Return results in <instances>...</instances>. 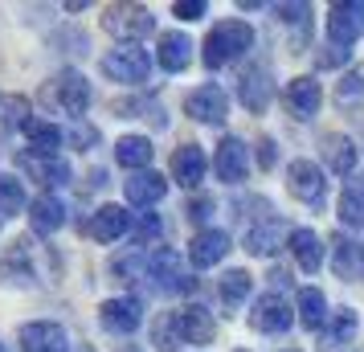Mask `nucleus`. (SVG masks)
Masks as SVG:
<instances>
[{"mask_svg":"<svg viewBox=\"0 0 364 352\" xmlns=\"http://www.w3.org/2000/svg\"><path fill=\"white\" fill-rule=\"evenodd\" d=\"M250 46H254V29L246 21H221V25L209 29L205 46H200V58H205L209 70H221V66H230L233 58H242Z\"/></svg>","mask_w":364,"mask_h":352,"instance_id":"obj_1","label":"nucleus"},{"mask_svg":"<svg viewBox=\"0 0 364 352\" xmlns=\"http://www.w3.org/2000/svg\"><path fill=\"white\" fill-rule=\"evenodd\" d=\"M151 13L144 9V4H107L102 9V29L111 37H119L123 46H135L139 37L151 33Z\"/></svg>","mask_w":364,"mask_h":352,"instance_id":"obj_2","label":"nucleus"},{"mask_svg":"<svg viewBox=\"0 0 364 352\" xmlns=\"http://www.w3.org/2000/svg\"><path fill=\"white\" fill-rule=\"evenodd\" d=\"M102 74H107L111 82L139 86V82H148L151 58H148V50H139V46H119V50H111L102 58Z\"/></svg>","mask_w":364,"mask_h":352,"instance_id":"obj_3","label":"nucleus"},{"mask_svg":"<svg viewBox=\"0 0 364 352\" xmlns=\"http://www.w3.org/2000/svg\"><path fill=\"white\" fill-rule=\"evenodd\" d=\"M364 37V0H340L328 13V46L348 50Z\"/></svg>","mask_w":364,"mask_h":352,"instance_id":"obj_4","label":"nucleus"},{"mask_svg":"<svg viewBox=\"0 0 364 352\" xmlns=\"http://www.w3.org/2000/svg\"><path fill=\"white\" fill-rule=\"evenodd\" d=\"M184 111L197 119V123H225V115H230V95L221 90V86L205 82L200 90H193L188 99H184Z\"/></svg>","mask_w":364,"mask_h":352,"instance_id":"obj_5","label":"nucleus"},{"mask_svg":"<svg viewBox=\"0 0 364 352\" xmlns=\"http://www.w3.org/2000/svg\"><path fill=\"white\" fill-rule=\"evenodd\" d=\"M287 188H291L303 205L319 209V205H323V168L311 164V160H295V164L287 168Z\"/></svg>","mask_w":364,"mask_h":352,"instance_id":"obj_6","label":"nucleus"},{"mask_svg":"<svg viewBox=\"0 0 364 352\" xmlns=\"http://www.w3.org/2000/svg\"><path fill=\"white\" fill-rule=\"evenodd\" d=\"M50 95H53V102H58V107H62L70 119H82L86 107H90V82H86L82 74H74V70L53 78Z\"/></svg>","mask_w":364,"mask_h":352,"instance_id":"obj_7","label":"nucleus"},{"mask_svg":"<svg viewBox=\"0 0 364 352\" xmlns=\"http://www.w3.org/2000/svg\"><path fill=\"white\" fill-rule=\"evenodd\" d=\"M99 324L107 332L115 336H132L139 324H144V303L132 299V295H123V299H107L99 307Z\"/></svg>","mask_w":364,"mask_h":352,"instance_id":"obj_8","label":"nucleus"},{"mask_svg":"<svg viewBox=\"0 0 364 352\" xmlns=\"http://www.w3.org/2000/svg\"><path fill=\"white\" fill-rule=\"evenodd\" d=\"M250 324H254V332H270L279 336L287 332L291 324H295V311H291V303L282 299V295H262V299L254 303V311H250Z\"/></svg>","mask_w":364,"mask_h":352,"instance_id":"obj_9","label":"nucleus"},{"mask_svg":"<svg viewBox=\"0 0 364 352\" xmlns=\"http://www.w3.org/2000/svg\"><path fill=\"white\" fill-rule=\"evenodd\" d=\"M274 99V86H270V70L266 66H250L242 78H237V102L246 107L250 115H262Z\"/></svg>","mask_w":364,"mask_h":352,"instance_id":"obj_10","label":"nucleus"},{"mask_svg":"<svg viewBox=\"0 0 364 352\" xmlns=\"http://www.w3.org/2000/svg\"><path fill=\"white\" fill-rule=\"evenodd\" d=\"M282 102H287V111H291L295 119H303V123H307V119L319 115V107H323V90H319V82H315V78H307V74H303V78H291V82H287Z\"/></svg>","mask_w":364,"mask_h":352,"instance_id":"obj_11","label":"nucleus"},{"mask_svg":"<svg viewBox=\"0 0 364 352\" xmlns=\"http://www.w3.org/2000/svg\"><path fill=\"white\" fill-rule=\"evenodd\" d=\"M132 230V213L123 209V205H99L95 213H90V221H86V234L95 238V242H119V238Z\"/></svg>","mask_w":364,"mask_h":352,"instance_id":"obj_12","label":"nucleus"},{"mask_svg":"<svg viewBox=\"0 0 364 352\" xmlns=\"http://www.w3.org/2000/svg\"><path fill=\"white\" fill-rule=\"evenodd\" d=\"M172 328L181 336V344H213L217 324L205 307H184V311H172Z\"/></svg>","mask_w":364,"mask_h":352,"instance_id":"obj_13","label":"nucleus"},{"mask_svg":"<svg viewBox=\"0 0 364 352\" xmlns=\"http://www.w3.org/2000/svg\"><path fill=\"white\" fill-rule=\"evenodd\" d=\"M213 168H217V176H221L225 185H237V181H246V172H250L246 144H242L237 135L221 139V144H217V156H213Z\"/></svg>","mask_w":364,"mask_h":352,"instance_id":"obj_14","label":"nucleus"},{"mask_svg":"<svg viewBox=\"0 0 364 352\" xmlns=\"http://www.w3.org/2000/svg\"><path fill=\"white\" fill-rule=\"evenodd\" d=\"M230 250H233L230 234H221V230H200V234L193 238V246H188V258H193L197 270H209V267H217Z\"/></svg>","mask_w":364,"mask_h":352,"instance_id":"obj_15","label":"nucleus"},{"mask_svg":"<svg viewBox=\"0 0 364 352\" xmlns=\"http://www.w3.org/2000/svg\"><path fill=\"white\" fill-rule=\"evenodd\" d=\"M21 348L25 352H66V332L58 328V324H50V319H37V324H25L21 328Z\"/></svg>","mask_w":364,"mask_h":352,"instance_id":"obj_16","label":"nucleus"},{"mask_svg":"<svg viewBox=\"0 0 364 352\" xmlns=\"http://www.w3.org/2000/svg\"><path fill=\"white\" fill-rule=\"evenodd\" d=\"M205 151L193 148V144H184V148L172 151V181L184 188H197L200 181H205Z\"/></svg>","mask_w":364,"mask_h":352,"instance_id":"obj_17","label":"nucleus"},{"mask_svg":"<svg viewBox=\"0 0 364 352\" xmlns=\"http://www.w3.org/2000/svg\"><path fill=\"white\" fill-rule=\"evenodd\" d=\"M287 246H291V254H295L299 270L315 274V270L323 267V242H319L315 230H291V234H287Z\"/></svg>","mask_w":364,"mask_h":352,"instance_id":"obj_18","label":"nucleus"},{"mask_svg":"<svg viewBox=\"0 0 364 352\" xmlns=\"http://www.w3.org/2000/svg\"><path fill=\"white\" fill-rule=\"evenodd\" d=\"M29 225H33V234H58L62 225H66V205L58 201L53 193H46V197H37L33 205H29Z\"/></svg>","mask_w":364,"mask_h":352,"instance_id":"obj_19","label":"nucleus"},{"mask_svg":"<svg viewBox=\"0 0 364 352\" xmlns=\"http://www.w3.org/2000/svg\"><path fill=\"white\" fill-rule=\"evenodd\" d=\"M21 168L41 181V185H70V164L58 156H33V151H21Z\"/></svg>","mask_w":364,"mask_h":352,"instance_id":"obj_20","label":"nucleus"},{"mask_svg":"<svg viewBox=\"0 0 364 352\" xmlns=\"http://www.w3.org/2000/svg\"><path fill=\"white\" fill-rule=\"evenodd\" d=\"M164 193H168V176H160V172H132V181H127V201L132 205H156V201H164Z\"/></svg>","mask_w":364,"mask_h":352,"instance_id":"obj_21","label":"nucleus"},{"mask_svg":"<svg viewBox=\"0 0 364 352\" xmlns=\"http://www.w3.org/2000/svg\"><path fill=\"white\" fill-rule=\"evenodd\" d=\"M151 156H156V148H151L148 135H123L115 144V160L123 168H132V172H144L151 164Z\"/></svg>","mask_w":364,"mask_h":352,"instance_id":"obj_22","label":"nucleus"},{"mask_svg":"<svg viewBox=\"0 0 364 352\" xmlns=\"http://www.w3.org/2000/svg\"><path fill=\"white\" fill-rule=\"evenodd\" d=\"M151 274L168 287V291H193V279L181 270V254L176 250H160L151 258Z\"/></svg>","mask_w":364,"mask_h":352,"instance_id":"obj_23","label":"nucleus"},{"mask_svg":"<svg viewBox=\"0 0 364 352\" xmlns=\"http://www.w3.org/2000/svg\"><path fill=\"white\" fill-rule=\"evenodd\" d=\"M0 279H13V283H33L37 279V270L29 267V242H25V238L13 242L9 254L0 258Z\"/></svg>","mask_w":364,"mask_h":352,"instance_id":"obj_24","label":"nucleus"},{"mask_svg":"<svg viewBox=\"0 0 364 352\" xmlns=\"http://www.w3.org/2000/svg\"><path fill=\"white\" fill-rule=\"evenodd\" d=\"M323 160L336 176H352V168H356V144L348 139V135H328L323 139Z\"/></svg>","mask_w":364,"mask_h":352,"instance_id":"obj_25","label":"nucleus"},{"mask_svg":"<svg viewBox=\"0 0 364 352\" xmlns=\"http://www.w3.org/2000/svg\"><path fill=\"white\" fill-rule=\"evenodd\" d=\"M287 234H291V230H287L279 218H270V221L254 225V230L246 234V250L258 254V258H262V254H274V250H279V242H282Z\"/></svg>","mask_w":364,"mask_h":352,"instance_id":"obj_26","label":"nucleus"},{"mask_svg":"<svg viewBox=\"0 0 364 352\" xmlns=\"http://www.w3.org/2000/svg\"><path fill=\"white\" fill-rule=\"evenodd\" d=\"M193 62V41L184 33H164L160 37V66L168 70V74H181L184 66Z\"/></svg>","mask_w":364,"mask_h":352,"instance_id":"obj_27","label":"nucleus"},{"mask_svg":"<svg viewBox=\"0 0 364 352\" xmlns=\"http://www.w3.org/2000/svg\"><path fill=\"white\" fill-rule=\"evenodd\" d=\"M21 132L29 135V144L37 148V156H58V148H62V132L53 123H46V119H25Z\"/></svg>","mask_w":364,"mask_h":352,"instance_id":"obj_28","label":"nucleus"},{"mask_svg":"<svg viewBox=\"0 0 364 352\" xmlns=\"http://www.w3.org/2000/svg\"><path fill=\"white\" fill-rule=\"evenodd\" d=\"M299 319H303V328H311V332L323 328V319H328V299H323L315 287H303V291H299Z\"/></svg>","mask_w":364,"mask_h":352,"instance_id":"obj_29","label":"nucleus"},{"mask_svg":"<svg viewBox=\"0 0 364 352\" xmlns=\"http://www.w3.org/2000/svg\"><path fill=\"white\" fill-rule=\"evenodd\" d=\"M340 218L344 225H364V176H352L340 197Z\"/></svg>","mask_w":364,"mask_h":352,"instance_id":"obj_30","label":"nucleus"},{"mask_svg":"<svg viewBox=\"0 0 364 352\" xmlns=\"http://www.w3.org/2000/svg\"><path fill=\"white\" fill-rule=\"evenodd\" d=\"M250 287H254L250 270H225V274H221V283H217V295H221L225 307H237V303L250 295Z\"/></svg>","mask_w":364,"mask_h":352,"instance_id":"obj_31","label":"nucleus"},{"mask_svg":"<svg viewBox=\"0 0 364 352\" xmlns=\"http://www.w3.org/2000/svg\"><path fill=\"white\" fill-rule=\"evenodd\" d=\"M21 209H25V188H21V181L0 172V218H17Z\"/></svg>","mask_w":364,"mask_h":352,"instance_id":"obj_32","label":"nucleus"},{"mask_svg":"<svg viewBox=\"0 0 364 352\" xmlns=\"http://www.w3.org/2000/svg\"><path fill=\"white\" fill-rule=\"evenodd\" d=\"M352 336H356V311L352 307H340V311H331V332L323 336V344H352Z\"/></svg>","mask_w":364,"mask_h":352,"instance_id":"obj_33","label":"nucleus"},{"mask_svg":"<svg viewBox=\"0 0 364 352\" xmlns=\"http://www.w3.org/2000/svg\"><path fill=\"white\" fill-rule=\"evenodd\" d=\"M331 258H336V270L352 279L356 274V246L348 242V238H331Z\"/></svg>","mask_w":364,"mask_h":352,"instance_id":"obj_34","label":"nucleus"},{"mask_svg":"<svg viewBox=\"0 0 364 352\" xmlns=\"http://www.w3.org/2000/svg\"><path fill=\"white\" fill-rule=\"evenodd\" d=\"M156 348L160 352H176L181 348V336H176V328H172V316H164L160 324H156Z\"/></svg>","mask_w":364,"mask_h":352,"instance_id":"obj_35","label":"nucleus"},{"mask_svg":"<svg viewBox=\"0 0 364 352\" xmlns=\"http://www.w3.org/2000/svg\"><path fill=\"white\" fill-rule=\"evenodd\" d=\"M336 95H340V99H356V95H364V66L352 70L344 82L336 86Z\"/></svg>","mask_w":364,"mask_h":352,"instance_id":"obj_36","label":"nucleus"},{"mask_svg":"<svg viewBox=\"0 0 364 352\" xmlns=\"http://www.w3.org/2000/svg\"><path fill=\"white\" fill-rule=\"evenodd\" d=\"M172 13H176L181 21H200L205 13H209V4H205V0H176Z\"/></svg>","mask_w":364,"mask_h":352,"instance_id":"obj_37","label":"nucleus"},{"mask_svg":"<svg viewBox=\"0 0 364 352\" xmlns=\"http://www.w3.org/2000/svg\"><path fill=\"white\" fill-rule=\"evenodd\" d=\"M151 238H160V221L151 218V213H144V221H139V234H135V246H148Z\"/></svg>","mask_w":364,"mask_h":352,"instance_id":"obj_38","label":"nucleus"},{"mask_svg":"<svg viewBox=\"0 0 364 352\" xmlns=\"http://www.w3.org/2000/svg\"><path fill=\"white\" fill-rule=\"evenodd\" d=\"M315 62H319L323 70H328V66H344V62H348V50H336V46H328V50L319 53Z\"/></svg>","mask_w":364,"mask_h":352,"instance_id":"obj_39","label":"nucleus"},{"mask_svg":"<svg viewBox=\"0 0 364 352\" xmlns=\"http://www.w3.org/2000/svg\"><path fill=\"white\" fill-rule=\"evenodd\" d=\"M274 160H279L274 139H262V144H258V164H262V168H274Z\"/></svg>","mask_w":364,"mask_h":352,"instance_id":"obj_40","label":"nucleus"},{"mask_svg":"<svg viewBox=\"0 0 364 352\" xmlns=\"http://www.w3.org/2000/svg\"><path fill=\"white\" fill-rule=\"evenodd\" d=\"M282 21H299L303 25V17H307V4H279Z\"/></svg>","mask_w":364,"mask_h":352,"instance_id":"obj_41","label":"nucleus"},{"mask_svg":"<svg viewBox=\"0 0 364 352\" xmlns=\"http://www.w3.org/2000/svg\"><path fill=\"white\" fill-rule=\"evenodd\" d=\"M209 209H213V201H209V197H200V201L188 205V218H193V221H205V218H209Z\"/></svg>","mask_w":364,"mask_h":352,"instance_id":"obj_42","label":"nucleus"},{"mask_svg":"<svg viewBox=\"0 0 364 352\" xmlns=\"http://www.w3.org/2000/svg\"><path fill=\"white\" fill-rule=\"evenodd\" d=\"M123 352H139V348H123Z\"/></svg>","mask_w":364,"mask_h":352,"instance_id":"obj_43","label":"nucleus"},{"mask_svg":"<svg viewBox=\"0 0 364 352\" xmlns=\"http://www.w3.org/2000/svg\"><path fill=\"white\" fill-rule=\"evenodd\" d=\"M0 352H4V344H0Z\"/></svg>","mask_w":364,"mask_h":352,"instance_id":"obj_44","label":"nucleus"},{"mask_svg":"<svg viewBox=\"0 0 364 352\" xmlns=\"http://www.w3.org/2000/svg\"><path fill=\"white\" fill-rule=\"evenodd\" d=\"M237 352H246V348H237Z\"/></svg>","mask_w":364,"mask_h":352,"instance_id":"obj_45","label":"nucleus"},{"mask_svg":"<svg viewBox=\"0 0 364 352\" xmlns=\"http://www.w3.org/2000/svg\"><path fill=\"white\" fill-rule=\"evenodd\" d=\"M287 352H291V348H287Z\"/></svg>","mask_w":364,"mask_h":352,"instance_id":"obj_46","label":"nucleus"}]
</instances>
